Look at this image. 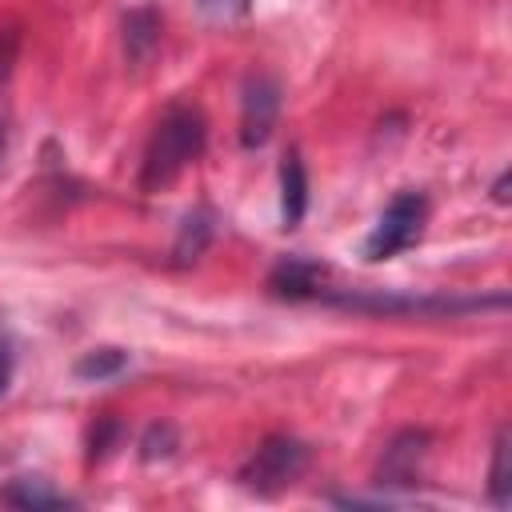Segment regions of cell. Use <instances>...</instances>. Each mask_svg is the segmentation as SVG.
<instances>
[{"mask_svg":"<svg viewBox=\"0 0 512 512\" xmlns=\"http://www.w3.org/2000/svg\"><path fill=\"white\" fill-rule=\"evenodd\" d=\"M204 140H208L204 112L196 104H172L148 136V148L140 160V192L172 188L180 172L204 152Z\"/></svg>","mask_w":512,"mask_h":512,"instance_id":"obj_1","label":"cell"},{"mask_svg":"<svg viewBox=\"0 0 512 512\" xmlns=\"http://www.w3.org/2000/svg\"><path fill=\"white\" fill-rule=\"evenodd\" d=\"M316 300L348 308V312H372V316H416V320H436V316H464V312H484V308H508V296H412V292H340L324 288Z\"/></svg>","mask_w":512,"mask_h":512,"instance_id":"obj_2","label":"cell"},{"mask_svg":"<svg viewBox=\"0 0 512 512\" xmlns=\"http://www.w3.org/2000/svg\"><path fill=\"white\" fill-rule=\"evenodd\" d=\"M308 460H312V452H308L304 440H296V436H268V440H260V448L240 464L236 480H240L248 492H256V496H276V492L292 488V484L304 476Z\"/></svg>","mask_w":512,"mask_h":512,"instance_id":"obj_3","label":"cell"},{"mask_svg":"<svg viewBox=\"0 0 512 512\" xmlns=\"http://www.w3.org/2000/svg\"><path fill=\"white\" fill-rule=\"evenodd\" d=\"M424 224H428V196L408 188V192H396L388 200V208L380 212V220L372 224V232L364 236V260L376 264V260H392L400 256L404 248L420 244L424 236Z\"/></svg>","mask_w":512,"mask_h":512,"instance_id":"obj_4","label":"cell"},{"mask_svg":"<svg viewBox=\"0 0 512 512\" xmlns=\"http://www.w3.org/2000/svg\"><path fill=\"white\" fill-rule=\"evenodd\" d=\"M280 116V84L268 72H252L240 88V144L264 148Z\"/></svg>","mask_w":512,"mask_h":512,"instance_id":"obj_5","label":"cell"},{"mask_svg":"<svg viewBox=\"0 0 512 512\" xmlns=\"http://www.w3.org/2000/svg\"><path fill=\"white\" fill-rule=\"evenodd\" d=\"M424 460H428V432H416V428H404L388 440L384 456H380V468H376V484H396V488H408L420 480L424 472Z\"/></svg>","mask_w":512,"mask_h":512,"instance_id":"obj_6","label":"cell"},{"mask_svg":"<svg viewBox=\"0 0 512 512\" xmlns=\"http://www.w3.org/2000/svg\"><path fill=\"white\" fill-rule=\"evenodd\" d=\"M324 276H328L324 264L304 260V256H284V260L272 268L268 288H272L276 296H288V300H312V296L324 292Z\"/></svg>","mask_w":512,"mask_h":512,"instance_id":"obj_7","label":"cell"},{"mask_svg":"<svg viewBox=\"0 0 512 512\" xmlns=\"http://www.w3.org/2000/svg\"><path fill=\"white\" fill-rule=\"evenodd\" d=\"M308 212V172H304V160L300 152H284L280 160V220L284 228H296Z\"/></svg>","mask_w":512,"mask_h":512,"instance_id":"obj_8","label":"cell"},{"mask_svg":"<svg viewBox=\"0 0 512 512\" xmlns=\"http://www.w3.org/2000/svg\"><path fill=\"white\" fill-rule=\"evenodd\" d=\"M212 228H216L212 208H192V212L184 216V224H180L176 244H172V260H176V264H192V260H196V256L208 248Z\"/></svg>","mask_w":512,"mask_h":512,"instance_id":"obj_9","label":"cell"},{"mask_svg":"<svg viewBox=\"0 0 512 512\" xmlns=\"http://www.w3.org/2000/svg\"><path fill=\"white\" fill-rule=\"evenodd\" d=\"M0 500H4V504H16V508H68V504H72L64 492L48 488V480H40V476H20V480H12V484L0 492Z\"/></svg>","mask_w":512,"mask_h":512,"instance_id":"obj_10","label":"cell"},{"mask_svg":"<svg viewBox=\"0 0 512 512\" xmlns=\"http://www.w3.org/2000/svg\"><path fill=\"white\" fill-rule=\"evenodd\" d=\"M160 44V16L152 8H140L124 20V48L132 60H148L152 48Z\"/></svg>","mask_w":512,"mask_h":512,"instance_id":"obj_11","label":"cell"},{"mask_svg":"<svg viewBox=\"0 0 512 512\" xmlns=\"http://www.w3.org/2000/svg\"><path fill=\"white\" fill-rule=\"evenodd\" d=\"M128 368V352L124 348H92L76 360V380H88V384H100V380H112Z\"/></svg>","mask_w":512,"mask_h":512,"instance_id":"obj_12","label":"cell"},{"mask_svg":"<svg viewBox=\"0 0 512 512\" xmlns=\"http://www.w3.org/2000/svg\"><path fill=\"white\" fill-rule=\"evenodd\" d=\"M488 496H492V504H496V508H504V504H508V496H512V480H508V432H500V436H496V444H492Z\"/></svg>","mask_w":512,"mask_h":512,"instance_id":"obj_13","label":"cell"},{"mask_svg":"<svg viewBox=\"0 0 512 512\" xmlns=\"http://www.w3.org/2000/svg\"><path fill=\"white\" fill-rule=\"evenodd\" d=\"M176 452V428L172 424H148L144 440H140V456L152 464V460H168Z\"/></svg>","mask_w":512,"mask_h":512,"instance_id":"obj_14","label":"cell"},{"mask_svg":"<svg viewBox=\"0 0 512 512\" xmlns=\"http://www.w3.org/2000/svg\"><path fill=\"white\" fill-rule=\"evenodd\" d=\"M200 4V12H208L212 20H240V16H248V8H252V0H196Z\"/></svg>","mask_w":512,"mask_h":512,"instance_id":"obj_15","label":"cell"},{"mask_svg":"<svg viewBox=\"0 0 512 512\" xmlns=\"http://www.w3.org/2000/svg\"><path fill=\"white\" fill-rule=\"evenodd\" d=\"M8 384H12V348H8V340L0 336V396L8 392Z\"/></svg>","mask_w":512,"mask_h":512,"instance_id":"obj_16","label":"cell"},{"mask_svg":"<svg viewBox=\"0 0 512 512\" xmlns=\"http://www.w3.org/2000/svg\"><path fill=\"white\" fill-rule=\"evenodd\" d=\"M492 200L496 204H508V172H500V180L492 184Z\"/></svg>","mask_w":512,"mask_h":512,"instance_id":"obj_17","label":"cell"},{"mask_svg":"<svg viewBox=\"0 0 512 512\" xmlns=\"http://www.w3.org/2000/svg\"><path fill=\"white\" fill-rule=\"evenodd\" d=\"M4 148H8V132H4V120H0V160H4Z\"/></svg>","mask_w":512,"mask_h":512,"instance_id":"obj_18","label":"cell"}]
</instances>
